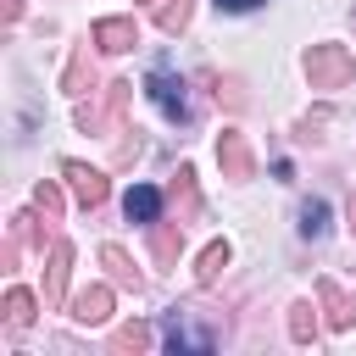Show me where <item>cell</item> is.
<instances>
[{"label":"cell","mask_w":356,"mask_h":356,"mask_svg":"<svg viewBox=\"0 0 356 356\" xmlns=\"http://www.w3.org/2000/svg\"><path fill=\"white\" fill-rule=\"evenodd\" d=\"M61 178L72 184V200H78V206H89V211H95V206L106 200V189H111V184H106V172L83 167V161H67V167H61Z\"/></svg>","instance_id":"obj_6"},{"label":"cell","mask_w":356,"mask_h":356,"mask_svg":"<svg viewBox=\"0 0 356 356\" xmlns=\"http://www.w3.org/2000/svg\"><path fill=\"white\" fill-rule=\"evenodd\" d=\"M172 200H178V222H189L200 211V189H195V172L178 167V184H172Z\"/></svg>","instance_id":"obj_15"},{"label":"cell","mask_w":356,"mask_h":356,"mask_svg":"<svg viewBox=\"0 0 356 356\" xmlns=\"http://www.w3.org/2000/svg\"><path fill=\"white\" fill-rule=\"evenodd\" d=\"M122 211H128V222H139V228L161 222V189H156V184H134V189L122 195Z\"/></svg>","instance_id":"obj_9"},{"label":"cell","mask_w":356,"mask_h":356,"mask_svg":"<svg viewBox=\"0 0 356 356\" xmlns=\"http://www.w3.org/2000/svg\"><path fill=\"white\" fill-rule=\"evenodd\" d=\"M228 256H234V250H228V239H211V245L200 250V261H195V284H200V289H211V284L222 278Z\"/></svg>","instance_id":"obj_13"},{"label":"cell","mask_w":356,"mask_h":356,"mask_svg":"<svg viewBox=\"0 0 356 356\" xmlns=\"http://www.w3.org/2000/svg\"><path fill=\"white\" fill-rule=\"evenodd\" d=\"M61 83H67V95H83V89L95 83V72H89V56H83V50L67 61V78H61ZM89 95H95V89H89Z\"/></svg>","instance_id":"obj_18"},{"label":"cell","mask_w":356,"mask_h":356,"mask_svg":"<svg viewBox=\"0 0 356 356\" xmlns=\"http://www.w3.org/2000/svg\"><path fill=\"white\" fill-rule=\"evenodd\" d=\"M289 339H295V345H312V339H317V306H312V300L289 306Z\"/></svg>","instance_id":"obj_16"},{"label":"cell","mask_w":356,"mask_h":356,"mask_svg":"<svg viewBox=\"0 0 356 356\" xmlns=\"http://www.w3.org/2000/svg\"><path fill=\"white\" fill-rule=\"evenodd\" d=\"M33 200H39V211H44V222H56V217H61V206H67L56 184H39V195H33Z\"/></svg>","instance_id":"obj_21"},{"label":"cell","mask_w":356,"mask_h":356,"mask_svg":"<svg viewBox=\"0 0 356 356\" xmlns=\"http://www.w3.org/2000/svg\"><path fill=\"white\" fill-rule=\"evenodd\" d=\"M256 6H267V0H217V11H256Z\"/></svg>","instance_id":"obj_23"},{"label":"cell","mask_w":356,"mask_h":356,"mask_svg":"<svg viewBox=\"0 0 356 356\" xmlns=\"http://www.w3.org/2000/svg\"><path fill=\"white\" fill-rule=\"evenodd\" d=\"M67 273H72V245L56 239V245H50V261H44V300H50V306L67 300Z\"/></svg>","instance_id":"obj_10"},{"label":"cell","mask_w":356,"mask_h":356,"mask_svg":"<svg viewBox=\"0 0 356 356\" xmlns=\"http://www.w3.org/2000/svg\"><path fill=\"white\" fill-rule=\"evenodd\" d=\"M306 78H312V89H345L356 78V56L345 44H312L306 50Z\"/></svg>","instance_id":"obj_1"},{"label":"cell","mask_w":356,"mask_h":356,"mask_svg":"<svg viewBox=\"0 0 356 356\" xmlns=\"http://www.w3.org/2000/svg\"><path fill=\"white\" fill-rule=\"evenodd\" d=\"M178 250H184V222L172 217V222H150V256L167 267V261H178Z\"/></svg>","instance_id":"obj_12"},{"label":"cell","mask_w":356,"mask_h":356,"mask_svg":"<svg viewBox=\"0 0 356 356\" xmlns=\"http://www.w3.org/2000/svg\"><path fill=\"white\" fill-rule=\"evenodd\" d=\"M6 323H11V328H28V323H33V295H28V289H11V295H6Z\"/></svg>","instance_id":"obj_19"},{"label":"cell","mask_w":356,"mask_h":356,"mask_svg":"<svg viewBox=\"0 0 356 356\" xmlns=\"http://www.w3.org/2000/svg\"><path fill=\"white\" fill-rule=\"evenodd\" d=\"M217 167H222V178H250V172H256V150H250V139H245L239 128H222V139H217Z\"/></svg>","instance_id":"obj_5"},{"label":"cell","mask_w":356,"mask_h":356,"mask_svg":"<svg viewBox=\"0 0 356 356\" xmlns=\"http://www.w3.org/2000/svg\"><path fill=\"white\" fill-rule=\"evenodd\" d=\"M72 317H78L83 328L106 323V317H111V289H106V284H89V289H78V295H72Z\"/></svg>","instance_id":"obj_11"},{"label":"cell","mask_w":356,"mask_h":356,"mask_svg":"<svg viewBox=\"0 0 356 356\" xmlns=\"http://www.w3.org/2000/svg\"><path fill=\"white\" fill-rule=\"evenodd\" d=\"M350 228H356V200H350Z\"/></svg>","instance_id":"obj_24"},{"label":"cell","mask_w":356,"mask_h":356,"mask_svg":"<svg viewBox=\"0 0 356 356\" xmlns=\"http://www.w3.org/2000/svg\"><path fill=\"white\" fill-rule=\"evenodd\" d=\"M156 28L161 33H184L189 28V0H161L156 6Z\"/></svg>","instance_id":"obj_17"},{"label":"cell","mask_w":356,"mask_h":356,"mask_svg":"<svg viewBox=\"0 0 356 356\" xmlns=\"http://www.w3.org/2000/svg\"><path fill=\"white\" fill-rule=\"evenodd\" d=\"M134 100V83L128 78H117V83H106L100 89V100H78V128L83 134H106L117 117H122V106Z\"/></svg>","instance_id":"obj_2"},{"label":"cell","mask_w":356,"mask_h":356,"mask_svg":"<svg viewBox=\"0 0 356 356\" xmlns=\"http://www.w3.org/2000/svg\"><path fill=\"white\" fill-rule=\"evenodd\" d=\"M145 345H150V328L145 323H128V328L111 334V350H145Z\"/></svg>","instance_id":"obj_20"},{"label":"cell","mask_w":356,"mask_h":356,"mask_svg":"<svg viewBox=\"0 0 356 356\" xmlns=\"http://www.w3.org/2000/svg\"><path fill=\"white\" fill-rule=\"evenodd\" d=\"M89 39L117 56V50H134V44H139V22H134V17H106V22H95Z\"/></svg>","instance_id":"obj_8"},{"label":"cell","mask_w":356,"mask_h":356,"mask_svg":"<svg viewBox=\"0 0 356 356\" xmlns=\"http://www.w3.org/2000/svg\"><path fill=\"white\" fill-rule=\"evenodd\" d=\"M161 345L178 356V350H211L217 345V328H195L189 323V312H167V323H161Z\"/></svg>","instance_id":"obj_4"},{"label":"cell","mask_w":356,"mask_h":356,"mask_svg":"<svg viewBox=\"0 0 356 356\" xmlns=\"http://www.w3.org/2000/svg\"><path fill=\"white\" fill-rule=\"evenodd\" d=\"M100 261H106V267H111V273H117V278H122V284H139V273H134V267H128V256H122V250H117V245H106V250H100Z\"/></svg>","instance_id":"obj_22"},{"label":"cell","mask_w":356,"mask_h":356,"mask_svg":"<svg viewBox=\"0 0 356 356\" xmlns=\"http://www.w3.org/2000/svg\"><path fill=\"white\" fill-rule=\"evenodd\" d=\"M317 306L328 312V328H350V323H356V295H350V289H339L334 278H323V284H317Z\"/></svg>","instance_id":"obj_7"},{"label":"cell","mask_w":356,"mask_h":356,"mask_svg":"<svg viewBox=\"0 0 356 356\" xmlns=\"http://www.w3.org/2000/svg\"><path fill=\"white\" fill-rule=\"evenodd\" d=\"M328 200L323 195H312V200H300V239H323L328 234Z\"/></svg>","instance_id":"obj_14"},{"label":"cell","mask_w":356,"mask_h":356,"mask_svg":"<svg viewBox=\"0 0 356 356\" xmlns=\"http://www.w3.org/2000/svg\"><path fill=\"white\" fill-rule=\"evenodd\" d=\"M145 95H150V106L167 117V122H189V83L184 78H172V72H150L145 78Z\"/></svg>","instance_id":"obj_3"}]
</instances>
